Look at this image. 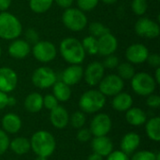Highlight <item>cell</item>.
Returning a JSON list of instances; mask_svg holds the SVG:
<instances>
[{
  "label": "cell",
  "instance_id": "obj_29",
  "mask_svg": "<svg viewBox=\"0 0 160 160\" xmlns=\"http://www.w3.org/2000/svg\"><path fill=\"white\" fill-rule=\"evenodd\" d=\"M81 42L86 53L90 55H96L98 53V42L97 38L90 35L85 37Z\"/></svg>",
  "mask_w": 160,
  "mask_h": 160
},
{
  "label": "cell",
  "instance_id": "obj_32",
  "mask_svg": "<svg viewBox=\"0 0 160 160\" xmlns=\"http://www.w3.org/2000/svg\"><path fill=\"white\" fill-rule=\"evenodd\" d=\"M131 8H132V11L136 15H138V16L144 15L148 8L147 0H132Z\"/></svg>",
  "mask_w": 160,
  "mask_h": 160
},
{
  "label": "cell",
  "instance_id": "obj_19",
  "mask_svg": "<svg viewBox=\"0 0 160 160\" xmlns=\"http://www.w3.org/2000/svg\"><path fill=\"white\" fill-rule=\"evenodd\" d=\"M141 144V137L135 132L127 133L120 142V148L123 153L130 156L136 152Z\"/></svg>",
  "mask_w": 160,
  "mask_h": 160
},
{
  "label": "cell",
  "instance_id": "obj_33",
  "mask_svg": "<svg viewBox=\"0 0 160 160\" xmlns=\"http://www.w3.org/2000/svg\"><path fill=\"white\" fill-rule=\"evenodd\" d=\"M86 122V117L82 112H75L70 117V124L74 128H82Z\"/></svg>",
  "mask_w": 160,
  "mask_h": 160
},
{
  "label": "cell",
  "instance_id": "obj_51",
  "mask_svg": "<svg viewBox=\"0 0 160 160\" xmlns=\"http://www.w3.org/2000/svg\"><path fill=\"white\" fill-rule=\"evenodd\" d=\"M36 160H47V158L40 157V156H37V159Z\"/></svg>",
  "mask_w": 160,
  "mask_h": 160
},
{
  "label": "cell",
  "instance_id": "obj_53",
  "mask_svg": "<svg viewBox=\"0 0 160 160\" xmlns=\"http://www.w3.org/2000/svg\"><path fill=\"white\" fill-rule=\"evenodd\" d=\"M1 54H2V50H1V47H0V57H1Z\"/></svg>",
  "mask_w": 160,
  "mask_h": 160
},
{
  "label": "cell",
  "instance_id": "obj_34",
  "mask_svg": "<svg viewBox=\"0 0 160 160\" xmlns=\"http://www.w3.org/2000/svg\"><path fill=\"white\" fill-rule=\"evenodd\" d=\"M99 0H77L78 8L82 11H91L98 4Z\"/></svg>",
  "mask_w": 160,
  "mask_h": 160
},
{
  "label": "cell",
  "instance_id": "obj_41",
  "mask_svg": "<svg viewBox=\"0 0 160 160\" xmlns=\"http://www.w3.org/2000/svg\"><path fill=\"white\" fill-rule=\"evenodd\" d=\"M92 138V134L89 130V128H80V130L77 133V139L78 141L82 142H86L90 141Z\"/></svg>",
  "mask_w": 160,
  "mask_h": 160
},
{
  "label": "cell",
  "instance_id": "obj_10",
  "mask_svg": "<svg viewBox=\"0 0 160 160\" xmlns=\"http://www.w3.org/2000/svg\"><path fill=\"white\" fill-rule=\"evenodd\" d=\"M134 29L138 36L145 38H156L160 35L158 22L146 17L140 18L136 22Z\"/></svg>",
  "mask_w": 160,
  "mask_h": 160
},
{
  "label": "cell",
  "instance_id": "obj_35",
  "mask_svg": "<svg viewBox=\"0 0 160 160\" xmlns=\"http://www.w3.org/2000/svg\"><path fill=\"white\" fill-rule=\"evenodd\" d=\"M130 160H156V154L147 150L139 151L132 154Z\"/></svg>",
  "mask_w": 160,
  "mask_h": 160
},
{
  "label": "cell",
  "instance_id": "obj_1",
  "mask_svg": "<svg viewBox=\"0 0 160 160\" xmlns=\"http://www.w3.org/2000/svg\"><path fill=\"white\" fill-rule=\"evenodd\" d=\"M59 52L63 59L70 65L82 64L86 54L82 42L72 37L66 38L60 42Z\"/></svg>",
  "mask_w": 160,
  "mask_h": 160
},
{
  "label": "cell",
  "instance_id": "obj_13",
  "mask_svg": "<svg viewBox=\"0 0 160 160\" xmlns=\"http://www.w3.org/2000/svg\"><path fill=\"white\" fill-rule=\"evenodd\" d=\"M148 55V48L142 43L131 44L126 51V58L130 64H142L146 61Z\"/></svg>",
  "mask_w": 160,
  "mask_h": 160
},
{
  "label": "cell",
  "instance_id": "obj_11",
  "mask_svg": "<svg viewBox=\"0 0 160 160\" xmlns=\"http://www.w3.org/2000/svg\"><path fill=\"white\" fill-rule=\"evenodd\" d=\"M112 119L106 113H98L91 121L89 130L94 137L107 136L112 129Z\"/></svg>",
  "mask_w": 160,
  "mask_h": 160
},
{
  "label": "cell",
  "instance_id": "obj_44",
  "mask_svg": "<svg viewBox=\"0 0 160 160\" xmlns=\"http://www.w3.org/2000/svg\"><path fill=\"white\" fill-rule=\"evenodd\" d=\"M55 1V3L62 8H71L74 0H53Z\"/></svg>",
  "mask_w": 160,
  "mask_h": 160
},
{
  "label": "cell",
  "instance_id": "obj_45",
  "mask_svg": "<svg viewBox=\"0 0 160 160\" xmlns=\"http://www.w3.org/2000/svg\"><path fill=\"white\" fill-rule=\"evenodd\" d=\"M8 94L0 91V111L8 106Z\"/></svg>",
  "mask_w": 160,
  "mask_h": 160
},
{
  "label": "cell",
  "instance_id": "obj_8",
  "mask_svg": "<svg viewBox=\"0 0 160 160\" xmlns=\"http://www.w3.org/2000/svg\"><path fill=\"white\" fill-rule=\"evenodd\" d=\"M125 86L124 81L115 74H109L104 76L98 83V90L105 97H114L122 92Z\"/></svg>",
  "mask_w": 160,
  "mask_h": 160
},
{
  "label": "cell",
  "instance_id": "obj_37",
  "mask_svg": "<svg viewBox=\"0 0 160 160\" xmlns=\"http://www.w3.org/2000/svg\"><path fill=\"white\" fill-rule=\"evenodd\" d=\"M57 106H58V100L55 98L53 95L48 94L45 97H43V107H45L47 110L52 111Z\"/></svg>",
  "mask_w": 160,
  "mask_h": 160
},
{
  "label": "cell",
  "instance_id": "obj_12",
  "mask_svg": "<svg viewBox=\"0 0 160 160\" xmlns=\"http://www.w3.org/2000/svg\"><path fill=\"white\" fill-rule=\"evenodd\" d=\"M105 68L100 62H92L90 63L85 70H83V77L85 82L89 86L98 85L102 78L104 77Z\"/></svg>",
  "mask_w": 160,
  "mask_h": 160
},
{
  "label": "cell",
  "instance_id": "obj_23",
  "mask_svg": "<svg viewBox=\"0 0 160 160\" xmlns=\"http://www.w3.org/2000/svg\"><path fill=\"white\" fill-rule=\"evenodd\" d=\"M127 122L133 127H141L147 121V116L144 111L141 108H130L126 112Z\"/></svg>",
  "mask_w": 160,
  "mask_h": 160
},
{
  "label": "cell",
  "instance_id": "obj_16",
  "mask_svg": "<svg viewBox=\"0 0 160 160\" xmlns=\"http://www.w3.org/2000/svg\"><path fill=\"white\" fill-rule=\"evenodd\" d=\"M83 77V68L80 65H70L61 75V81L68 86L75 85L81 82Z\"/></svg>",
  "mask_w": 160,
  "mask_h": 160
},
{
  "label": "cell",
  "instance_id": "obj_31",
  "mask_svg": "<svg viewBox=\"0 0 160 160\" xmlns=\"http://www.w3.org/2000/svg\"><path fill=\"white\" fill-rule=\"evenodd\" d=\"M110 32V29L99 22H93L89 25V33L91 36L98 38L99 37Z\"/></svg>",
  "mask_w": 160,
  "mask_h": 160
},
{
  "label": "cell",
  "instance_id": "obj_15",
  "mask_svg": "<svg viewBox=\"0 0 160 160\" xmlns=\"http://www.w3.org/2000/svg\"><path fill=\"white\" fill-rule=\"evenodd\" d=\"M98 42V53L101 56H108L113 54L118 48V40L114 35L111 32L99 37Z\"/></svg>",
  "mask_w": 160,
  "mask_h": 160
},
{
  "label": "cell",
  "instance_id": "obj_9",
  "mask_svg": "<svg viewBox=\"0 0 160 160\" xmlns=\"http://www.w3.org/2000/svg\"><path fill=\"white\" fill-rule=\"evenodd\" d=\"M57 54L55 45L47 40L38 41L34 44L33 47V55L34 57L41 63L52 62Z\"/></svg>",
  "mask_w": 160,
  "mask_h": 160
},
{
  "label": "cell",
  "instance_id": "obj_40",
  "mask_svg": "<svg viewBox=\"0 0 160 160\" xmlns=\"http://www.w3.org/2000/svg\"><path fill=\"white\" fill-rule=\"evenodd\" d=\"M25 37H26V41L30 43H37L38 40V33L37 32L36 29L34 28H28L25 32Z\"/></svg>",
  "mask_w": 160,
  "mask_h": 160
},
{
  "label": "cell",
  "instance_id": "obj_28",
  "mask_svg": "<svg viewBox=\"0 0 160 160\" xmlns=\"http://www.w3.org/2000/svg\"><path fill=\"white\" fill-rule=\"evenodd\" d=\"M53 4V0H29V8L35 13L48 11Z\"/></svg>",
  "mask_w": 160,
  "mask_h": 160
},
{
  "label": "cell",
  "instance_id": "obj_48",
  "mask_svg": "<svg viewBox=\"0 0 160 160\" xmlns=\"http://www.w3.org/2000/svg\"><path fill=\"white\" fill-rule=\"evenodd\" d=\"M157 84H159L160 83V68H157L156 69V72H155V77H154Z\"/></svg>",
  "mask_w": 160,
  "mask_h": 160
},
{
  "label": "cell",
  "instance_id": "obj_27",
  "mask_svg": "<svg viewBox=\"0 0 160 160\" xmlns=\"http://www.w3.org/2000/svg\"><path fill=\"white\" fill-rule=\"evenodd\" d=\"M146 134L150 140L153 142H160V118L158 116L153 117L146 121L145 125Z\"/></svg>",
  "mask_w": 160,
  "mask_h": 160
},
{
  "label": "cell",
  "instance_id": "obj_18",
  "mask_svg": "<svg viewBox=\"0 0 160 160\" xmlns=\"http://www.w3.org/2000/svg\"><path fill=\"white\" fill-rule=\"evenodd\" d=\"M91 147L94 153L98 154L102 158H107L113 151V143L107 136L95 137L91 142Z\"/></svg>",
  "mask_w": 160,
  "mask_h": 160
},
{
  "label": "cell",
  "instance_id": "obj_6",
  "mask_svg": "<svg viewBox=\"0 0 160 160\" xmlns=\"http://www.w3.org/2000/svg\"><path fill=\"white\" fill-rule=\"evenodd\" d=\"M131 87L133 91L142 97H148L153 94L157 88V82L153 76L146 72H138L131 79Z\"/></svg>",
  "mask_w": 160,
  "mask_h": 160
},
{
  "label": "cell",
  "instance_id": "obj_50",
  "mask_svg": "<svg viewBox=\"0 0 160 160\" xmlns=\"http://www.w3.org/2000/svg\"><path fill=\"white\" fill-rule=\"evenodd\" d=\"M103 3H105V4H107V5H112V4H114V3H116L118 0H101Z\"/></svg>",
  "mask_w": 160,
  "mask_h": 160
},
{
  "label": "cell",
  "instance_id": "obj_47",
  "mask_svg": "<svg viewBox=\"0 0 160 160\" xmlns=\"http://www.w3.org/2000/svg\"><path fill=\"white\" fill-rule=\"evenodd\" d=\"M87 160H103V158L101 156H99L98 154L93 153L87 158Z\"/></svg>",
  "mask_w": 160,
  "mask_h": 160
},
{
  "label": "cell",
  "instance_id": "obj_39",
  "mask_svg": "<svg viewBox=\"0 0 160 160\" xmlns=\"http://www.w3.org/2000/svg\"><path fill=\"white\" fill-rule=\"evenodd\" d=\"M146 104L148 107L152 108V109H158L160 107V97L158 95L156 94H151L148 96L147 100H146Z\"/></svg>",
  "mask_w": 160,
  "mask_h": 160
},
{
  "label": "cell",
  "instance_id": "obj_38",
  "mask_svg": "<svg viewBox=\"0 0 160 160\" xmlns=\"http://www.w3.org/2000/svg\"><path fill=\"white\" fill-rule=\"evenodd\" d=\"M105 57L106 58L104 59V62L102 63V65L105 68L113 69V68H117V66L119 65V58L116 55L111 54V55H108Z\"/></svg>",
  "mask_w": 160,
  "mask_h": 160
},
{
  "label": "cell",
  "instance_id": "obj_49",
  "mask_svg": "<svg viewBox=\"0 0 160 160\" xmlns=\"http://www.w3.org/2000/svg\"><path fill=\"white\" fill-rule=\"evenodd\" d=\"M16 104V99L15 98L13 97H8V106H14Z\"/></svg>",
  "mask_w": 160,
  "mask_h": 160
},
{
  "label": "cell",
  "instance_id": "obj_21",
  "mask_svg": "<svg viewBox=\"0 0 160 160\" xmlns=\"http://www.w3.org/2000/svg\"><path fill=\"white\" fill-rule=\"evenodd\" d=\"M2 128L6 133L16 134L22 128V120L16 113H7L2 118Z\"/></svg>",
  "mask_w": 160,
  "mask_h": 160
},
{
  "label": "cell",
  "instance_id": "obj_52",
  "mask_svg": "<svg viewBox=\"0 0 160 160\" xmlns=\"http://www.w3.org/2000/svg\"><path fill=\"white\" fill-rule=\"evenodd\" d=\"M156 160H160V153L156 154Z\"/></svg>",
  "mask_w": 160,
  "mask_h": 160
},
{
  "label": "cell",
  "instance_id": "obj_14",
  "mask_svg": "<svg viewBox=\"0 0 160 160\" xmlns=\"http://www.w3.org/2000/svg\"><path fill=\"white\" fill-rule=\"evenodd\" d=\"M18 84L17 73L8 67L0 68V91L4 93L12 92Z\"/></svg>",
  "mask_w": 160,
  "mask_h": 160
},
{
  "label": "cell",
  "instance_id": "obj_2",
  "mask_svg": "<svg viewBox=\"0 0 160 160\" xmlns=\"http://www.w3.org/2000/svg\"><path fill=\"white\" fill-rule=\"evenodd\" d=\"M31 149L37 156L49 158L56 148V142L52 134L46 130H39L33 134L30 140Z\"/></svg>",
  "mask_w": 160,
  "mask_h": 160
},
{
  "label": "cell",
  "instance_id": "obj_36",
  "mask_svg": "<svg viewBox=\"0 0 160 160\" xmlns=\"http://www.w3.org/2000/svg\"><path fill=\"white\" fill-rule=\"evenodd\" d=\"M9 142L10 141L8 133H6L3 129H0V156L4 155L9 148Z\"/></svg>",
  "mask_w": 160,
  "mask_h": 160
},
{
  "label": "cell",
  "instance_id": "obj_25",
  "mask_svg": "<svg viewBox=\"0 0 160 160\" xmlns=\"http://www.w3.org/2000/svg\"><path fill=\"white\" fill-rule=\"evenodd\" d=\"M52 95L58 101L66 102L71 98L70 86L63 82L62 81H56L52 85Z\"/></svg>",
  "mask_w": 160,
  "mask_h": 160
},
{
  "label": "cell",
  "instance_id": "obj_17",
  "mask_svg": "<svg viewBox=\"0 0 160 160\" xmlns=\"http://www.w3.org/2000/svg\"><path fill=\"white\" fill-rule=\"evenodd\" d=\"M31 52L30 44L24 39H13L8 48V54L15 59H23Z\"/></svg>",
  "mask_w": 160,
  "mask_h": 160
},
{
  "label": "cell",
  "instance_id": "obj_5",
  "mask_svg": "<svg viewBox=\"0 0 160 160\" xmlns=\"http://www.w3.org/2000/svg\"><path fill=\"white\" fill-rule=\"evenodd\" d=\"M62 22L68 29L73 32H80L87 25L88 19L84 11L80 8H68L65 9L62 15Z\"/></svg>",
  "mask_w": 160,
  "mask_h": 160
},
{
  "label": "cell",
  "instance_id": "obj_22",
  "mask_svg": "<svg viewBox=\"0 0 160 160\" xmlns=\"http://www.w3.org/2000/svg\"><path fill=\"white\" fill-rule=\"evenodd\" d=\"M133 105V98L132 97L126 92H120L115 95L112 101V106L113 110L117 112H127L130 109Z\"/></svg>",
  "mask_w": 160,
  "mask_h": 160
},
{
  "label": "cell",
  "instance_id": "obj_42",
  "mask_svg": "<svg viewBox=\"0 0 160 160\" xmlns=\"http://www.w3.org/2000/svg\"><path fill=\"white\" fill-rule=\"evenodd\" d=\"M106 160H130L129 156L123 153L121 150L119 151H112Z\"/></svg>",
  "mask_w": 160,
  "mask_h": 160
},
{
  "label": "cell",
  "instance_id": "obj_30",
  "mask_svg": "<svg viewBox=\"0 0 160 160\" xmlns=\"http://www.w3.org/2000/svg\"><path fill=\"white\" fill-rule=\"evenodd\" d=\"M117 72L118 76L123 80H131L132 77L135 75V68L132 66V64L127 62V63H122L117 66Z\"/></svg>",
  "mask_w": 160,
  "mask_h": 160
},
{
  "label": "cell",
  "instance_id": "obj_4",
  "mask_svg": "<svg viewBox=\"0 0 160 160\" xmlns=\"http://www.w3.org/2000/svg\"><path fill=\"white\" fill-rule=\"evenodd\" d=\"M106 104V97L99 90H88L84 92L79 100V106L82 112L95 113L103 109Z\"/></svg>",
  "mask_w": 160,
  "mask_h": 160
},
{
  "label": "cell",
  "instance_id": "obj_46",
  "mask_svg": "<svg viewBox=\"0 0 160 160\" xmlns=\"http://www.w3.org/2000/svg\"><path fill=\"white\" fill-rule=\"evenodd\" d=\"M12 0H0V10L1 11H7L10 5Z\"/></svg>",
  "mask_w": 160,
  "mask_h": 160
},
{
  "label": "cell",
  "instance_id": "obj_43",
  "mask_svg": "<svg viewBox=\"0 0 160 160\" xmlns=\"http://www.w3.org/2000/svg\"><path fill=\"white\" fill-rule=\"evenodd\" d=\"M147 63L149 64V66L153 67V68H159L160 67V55L158 53H153V54H149L147 59H146Z\"/></svg>",
  "mask_w": 160,
  "mask_h": 160
},
{
  "label": "cell",
  "instance_id": "obj_24",
  "mask_svg": "<svg viewBox=\"0 0 160 160\" xmlns=\"http://www.w3.org/2000/svg\"><path fill=\"white\" fill-rule=\"evenodd\" d=\"M23 105L27 112L32 113L38 112L43 108V97L37 92L31 93L25 98Z\"/></svg>",
  "mask_w": 160,
  "mask_h": 160
},
{
  "label": "cell",
  "instance_id": "obj_7",
  "mask_svg": "<svg viewBox=\"0 0 160 160\" xmlns=\"http://www.w3.org/2000/svg\"><path fill=\"white\" fill-rule=\"evenodd\" d=\"M31 81L36 87L47 89L54 84V82L57 81V76L51 68L40 67L33 72Z\"/></svg>",
  "mask_w": 160,
  "mask_h": 160
},
{
  "label": "cell",
  "instance_id": "obj_20",
  "mask_svg": "<svg viewBox=\"0 0 160 160\" xmlns=\"http://www.w3.org/2000/svg\"><path fill=\"white\" fill-rule=\"evenodd\" d=\"M50 120L52 125L59 129L66 128L69 122V114L63 106H57L51 111Z\"/></svg>",
  "mask_w": 160,
  "mask_h": 160
},
{
  "label": "cell",
  "instance_id": "obj_26",
  "mask_svg": "<svg viewBox=\"0 0 160 160\" xmlns=\"http://www.w3.org/2000/svg\"><path fill=\"white\" fill-rule=\"evenodd\" d=\"M9 148L14 154L18 156H23L31 149L30 141L24 137H17L9 142Z\"/></svg>",
  "mask_w": 160,
  "mask_h": 160
},
{
  "label": "cell",
  "instance_id": "obj_3",
  "mask_svg": "<svg viewBox=\"0 0 160 160\" xmlns=\"http://www.w3.org/2000/svg\"><path fill=\"white\" fill-rule=\"evenodd\" d=\"M22 31V25L15 15L8 11L0 13V38L5 40L16 39Z\"/></svg>",
  "mask_w": 160,
  "mask_h": 160
}]
</instances>
